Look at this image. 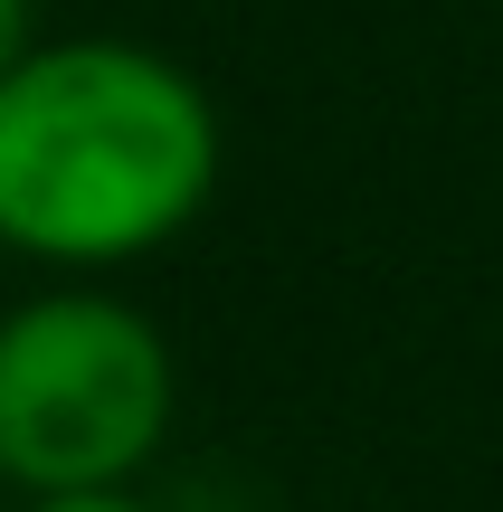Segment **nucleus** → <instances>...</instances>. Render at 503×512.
<instances>
[{
	"instance_id": "1",
	"label": "nucleus",
	"mask_w": 503,
	"mask_h": 512,
	"mask_svg": "<svg viewBox=\"0 0 503 512\" xmlns=\"http://www.w3.org/2000/svg\"><path fill=\"white\" fill-rule=\"evenodd\" d=\"M219 171V105L152 38H29L0 76V247L29 266H133L219 200Z\"/></svg>"
},
{
	"instance_id": "2",
	"label": "nucleus",
	"mask_w": 503,
	"mask_h": 512,
	"mask_svg": "<svg viewBox=\"0 0 503 512\" xmlns=\"http://www.w3.org/2000/svg\"><path fill=\"white\" fill-rule=\"evenodd\" d=\"M181 361L162 323L105 285H48L0 313V484L95 494L133 484L171 437Z\"/></svg>"
},
{
	"instance_id": "3",
	"label": "nucleus",
	"mask_w": 503,
	"mask_h": 512,
	"mask_svg": "<svg viewBox=\"0 0 503 512\" xmlns=\"http://www.w3.org/2000/svg\"><path fill=\"white\" fill-rule=\"evenodd\" d=\"M29 512H162V503H143L133 484H95V494H29Z\"/></svg>"
},
{
	"instance_id": "4",
	"label": "nucleus",
	"mask_w": 503,
	"mask_h": 512,
	"mask_svg": "<svg viewBox=\"0 0 503 512\" xmlns=\"http://www.w3.org/2000/svg\"><path fill=\"white\" fill-rule=\"evenodd\" d=\"M38 38V0H0V76H10V57Z\"/></svg>"
}]
</instances>
